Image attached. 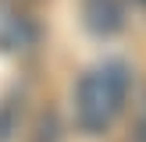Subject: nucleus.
Listing matches in <instances>:
<instances>
[{"instance_id": "f257e3e1", "label": "nucleus", "mask_w": 146, "mask_h": 142, "mask_svg": "<svg viewBox=\"0 0 146 142\" xmlns=\"http://www.w3.org/2000/svg\"><path fill=\"white\" fill-rule=\"evenodd\" d=\"M132 68L118 57L96 60L93 68H86L78 75L75 89H71V117L75 128L89 139L107 135L118 117L128 110V96H132Z\"/></svg>"}, {"instance_id": "f03ea898", "label": "nucleus", "mask_w": 146, "mask_h": 142, "mask_svg": "<svg viewBox=\"0 0 146 142\" xmlns=\"http://www.w3.org/2000/svg\"><path fill=\"white\" fill-rule=\"evenodd\" d=\"M43 39L36 14L21 0H0V53L4 57H29Z\"/></svg>"}, {"instance_id": "7ed1b4c3", "label": "nucleus", "mask_w": 146, "mask_h": 142, "mask_svg": "<svg viewBox=\"0 0 146 142\" xmlns=\"http://www.w3.org/2000/svg\"><path fill=\"white\" fill-rule=\"evenodd\" d=\"M78 14H82L86 32H93L96 39H111L128 25L125 0H78Z\"/></svg>"}, {"instance_id": "20e7f679", "label": "nucleus", "mask_w": 146, "mask_h": 142, "mask_svg": "<svg viewBox=\"0 0 146 142\" xmlns=\"http://www.w3.org/2000/svg\"><path fill=\"white\" fill-rule=\"evenodd\" d=\"M18 121H21V92H11L0 99V142H7L18 131Z\"/></svg>"}, {"instance_id": "39448f33", "label": "nucleus", "mask_w": 146, "mask_h": 142, "mask_svg": "<svg viewBox=\"0 0 146 142\" xmlns=\"http://www.w3.org/2000/svg\"><path fill=\"white\" fill-rule=\"evenodd\" d=\"M128 139L146 142V92L139 96V103L132 106V121H128Z\"/></svg>"}, {"instance_id": "423d86ee", "label": "nucleus", "mask_w": 146, "mask_h": 142, "mask_svg": "<svg viewBox=\"0 0 146 142\" xmlns=\"http://www.w3.org/2000/svg\"><path fill=\"white\" fill-rule=\"evenodd\" d=\"M21 4H29V0H21Z\"/></svg>"}, {"instance_id": "0eeeda50", "label": "nucleus", "mask_w": 146, "mask_h": 142, "mask_svg": "<svg viewBox=\"0 0 146 142\" xmlns=\"http://www.w3.org/2000/svg\"><path fill=\"white\" fill-rule=\"evenodd\" d=\"M143 4H146V0H143Z\"/></svg>"}]
</instances>
